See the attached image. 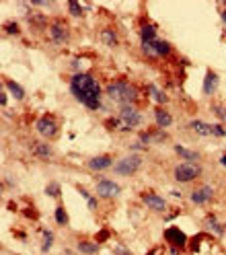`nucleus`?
Listing matches in <instances>:
<instances>
[{
  "label": "nucleus",
  "instance_id": "obj_19",
  "mask_svg": "<svg viewBox=\"0 0 226 255\" xmlns=\"http://www.w3.org/2000/svg\"><path fill=\"white\" fill-rule=\"evenodd\" d=\"M99 39L105 47H117L119 45V33H117V29L111 27V25H105L99 31Z\"/></svg>",
  "mask_w": 226,
  "mask_h": 255
},
{
  "label": "nucleus",
  "instance_id": "obj_3",
  "mask_svg": "<svg viewBox=\"0 0 226 255\" xmlns=\"http://www.w3.org/2000/svg\"><path fill=\"white\" fill-rule=\"evenodd\" d=\"M117 118L121 122V130L119 132H132L136 128L142 126L144 122V114L140 105H121L117 107Z\"/></svg>",
  "mask_w": 226,
  "mask_h": 255
},
{
  "label": "nucleus",
  "instance_id": "obj_25",
  "mask_svg": "<svg viewBox=\"0 0 226 255\" xmlns=\"http://www.w3.org/2000/svg\"><path fill=\"white\" fill-rule=\"evenodd\" d=\"M189 128H191V130L196 132L198 136H202V138L212 136V124H208V122H204V120H191V122H189Z\"/></svg>",
  "mask_w": 226,
  "mask_h": 255
},
{
  "label": "nucleus",
  "instance_id": "obj_6",
  "mask_svg": "<svg viewBox=\"0 0 226 255\" xmlns=\"http://www.w3.org/2000/svg\"><path fill=\"white\" fill-rule=\"evenodd\" d=\"M204 175V167L202 163H179L173 169V177L177 183H191L198 181Z\"/></svg>",
  "mask_w": 226,
  "mask_h": 255
},
{
  "label": "nucleus",
  "instance_id": "obj_15",
  "mask_svg": "<svg viewBox=\"0 0 226 255\" xmlns=\"http://www.w3.org/2000/svg\"><path fill=\"white\" fill-rule=\"evenodd\" d=\"M27 17V23H29V27L33 29V31H37V33H41V31H45L47 33V27H50V19H47V14L45 12H39V10H33V12H29V14H25Z\"/></svg>",
  "mask_w": 226,
  "mask_h": 255
},
{
  "label": "nucleus",
  "instance_id": "obj_17",
  "mask_svg": "<svg viewBox=\"0 0 226 255\" xmlns=\"http://www.w3.org/2000/svg\"><path fill=\"white\" fill-rule=\"evenodd\" d=\"M204 225H206V231H208V235H214V237H224V233H226V225H222V222L218 220V216L216 214H206V218H204Z\"/></svg>",
  "mask_w": 226,
  "mask_h": 255
},
{
  "label": "nucleus",
  "instance_id": "obj_43",
  "mask_svg": "<svg viewBox=\"0 0 226 255\" xmlns=\"http://www.w3.org/2000/svg\"><path fill=\"white\" fill-rule=\"evenodd\" d=\"M169 255H181V249H177V247H169Z\"/></svg>",
  "mask_w": 226,
  "mask_h": 255
},
{
  "label": "nucleus",
  "instance_id": "obj_18",
  "mask_svg": "<svg viewBox=\"0 0 226 255\" xmlns=\"http://www.w3.org/2000/svg\"><path fill=\"white\" fill-rule=\"evenodd\" d=\"M218 87H220V76H218L214 70H206L204 87H202L204 95H206V97H214L216 91H218Z\"/></svg>",
  "mask_w": 226,
  "mask_h": 255
},
{
  "label": "nucleus",
  "instance_id": "obj_13",
  "mask_svg": "<svg viewBox=\"0 0 226 255\" xmlns=\"http://www.w3.org/2000/svg\"><path fill=\"white\" fill-rule=\"evenodd\" d=\"M214 196H216V191L212 185H200L198 189H193L189 194V202L193 206H206L214 200Z\"/></svg>",
  "mask_w": 226,
  "mask_h": 255
},
{
  "label": "nucleus",
  "instance_id": "obj_10",
  "mask_svg": "<svg viewBox=\"0 0 226 255\" xmlns=\"http://www.w3.org/2000/svg\"><path fill=\"white\" fill-rule=\"evenodd\" d=\"M27 148L35 158H39V161H43V163H47V161H52L54 158V148H52V144L47 140H31L27 144Z\"/></svg>",
  "mask_w": 226,
  "mask_h": 255
},
{
  "label": "nucleus",
  "instance_id": "obj_46",
  "mask_svg": "<svg viewBox=\"0 0 226 255\" xmlns=\"http://www.w3.org/2000/svg\"><path fill=\"white\" fill-rule=\"evenodd\" d=\"M220 167H224V169H226V152L220 156Z\"/></svg>",
  "mask_w": 226,
  "mask_h": 255
},
{
  "label": "nucleus",
  "instance_id": "obj_35",
  "mask_svg": "<svg viewBox=\"0 0 226 255\" xmlns=\"http://www.w3.org/2000/svg\"><path fill=\"white\" fill-rule=\"evenodd\" d=\"M127 148H130L132 152H136V154H140V152H146V150H148V146H144V144H142V142H140V140L132 142V144H130V146H127Z\"/></svg>",
  "mask_w": 226,
  "mask_h": 255
},
{
  "label": "nucleus",
  "instance_id": "obj_36",
  "mask_svg": "<svg viewBox=\"0 0 226 255\" xmlns=\"http://www.w3.org/2000/svg\"><path fill=\"white\" fill-rule=\"evenodd\" d=\"M109 235H111V231H109V229H101V233H99V235H97V237H95V241H97V243H99V245H101V243H105V241H107V239H109Z\"/></svg>",
  "mask_w": 226,
  "mask_h": 255
},
{
  "label": "nucleus",
  "instance_id": "obj_39",
  "mask_svg": "<svg viewBox=\"0 0 226 255\" xmlns=\"http://www.w3.org/2000/svg\"><path fill=\"white\" fill-rule=\"evenodd\" d=\"M0 105H2V107L8 105V91H6V89L0 91Z\"/></svg>",
  "mask_w": 226,
  "mask_h": 255
},
{
  "label": "nucleus",
  "instance_id": "obj_21",
  "mask_svg": "<svg viewBox=\"0 0 226 255\" xmlns=\"http://www.w3.org/2000/svg\"><path fill=\"white\" fill-rule=\"evenodd\" d=\"M146 93H148V97L156 103V107H165L169 103V95L163 89H160L158 85H154V83H148L146 85Z\"/></svg>",
  "mask_w": 226,
  "mask_h": 255
},
{
  "label": "nucleus",
  "instance_id": "obj_42",
  "mask_svg": "<svg viewBox=\"0 0 226 255\" xmlns=\"http://www.w3.org/2000/svg\"><path fill=\"white\" fill-rule=\"evenodd\" d=\"M179 212H181V210H175V212H171V214H167V216H165V220H173L175 216H179Z\"/></svg>",
  "mask_w": 226,
  "mask_h": 255
},
{
  "label": "nucleus",
  "instance_id": "obj_29",
  "mask_svg": "<svg viewBox=\"0 0 226 255\" xmlns=\"http://www.w3.org/2000/svg\"><path fill=\"white\" fill-rule=\"evenodd\" d=\"M66 8H68V12H70V17H74V19H83V17H85V10H87L80 2H76V0H68Z\"/></svg>",
  "mask_w": 226,
  "mask_h": 255
},
{
  "label": "nucleus",
  "instance_id": "obj_26",
  "mask_svg": "<svg viewBox=\"0 0 226 255\" xmlns=\"http://www.w3.org/2000/svg\"><path fill=\"white\" fill-rule=\"evenodd\" d=\"M56 243V235L52 229H41V253H50Z\"/></svg>",
  "mask_w": 226,
  "mask_h": 255
},
{
  "label": "nucleus",
  "instance_id": "obj_20",
  "mask_svg": "<svg viewBox=\"0 0 226 255\" xmlns=\"http://www.w3.org/2000/svg\"><path fill=\"white\" fill-rule=\"evenodd\" d=\"M173 150L179 158H183V163H202V152L193 150V148H187L183 144H175Z\"/></svg>",
  "mask_w": 226,
  "mask_h": 255
},
{
  "label": "nucleus",
  "instance_id": "obj_1",
  "mask_svg": "<svg viewBox=\"0 0 226 255\" xmlns=\"http://www.w3.org/2000/svg\"><path fill=\"white\" fill-rule=\"evenodd\" d=\"M70 95L89 111H103L105 101H103V87L97 81V76L91 72H78L70 76L68 83Z\"/></svg>",
  "mask_w": 226,
  "mask_h": 255
},
{
  "label": "nucleus",
  "instance_id": "obj_41",
  "mask_svg": "<svg viewBox=\"0 0 226 255\" xmlns=\"http://www.w3.org/2000/svg\"><path fill=\"white\" fill-rule=\"evenodd\" d=\"M76 191H78V194L83 196L85 200H89V198H91V191H89L87 187H83V185H76Z\"/></svg>",
  "mask_w": 226,
  "mask_h": 255
},
{
  "label": "nucleus",
  "instance_id": "obj_7",
  "mask_svg": "<svg viewBox=\"0 0 226 255\" xmlns=\"http://www.w3.org/2000/svg\"><path fill=\"white\" fill-rule=\"evenodd\" d=\"M35 132L43 140H56L60 136V122L52 114H43L35 120Z\"/></svg>",
  "mask_w": 226,
  "mask_h": 255
},
{
  "label": "nucleus",
  "instance_id": "obj_33",
  "mask_svg": "<svg viewBox=\"0 0 226 255\" xmlns=\"http://www.w3.org/2000/svg\"><path fill=\"white\" fill-rule=\"evenodd\" d=\"M212 111H214V116L220 120V124L226 122V105H222V103H214V105H212Z\"/></svg>",
  "mask_w": 226,
  "mask_h": 255
},
{
  "label": "nucleus",
  "instance_id": "obj_8",
  "mask_svg": "<svg viewBox=\"0 0 226 255\" xmlns=\"http://www.w3.org/2000/svg\"><path fill=\"white\" fill-rule=\"evenodd\" d=\"M121 185L117 183V181H113V179H99L95 183V194H97V198H101V200H107V202H111V200H117L119 196H121Z\"/></svg>",
  "mask_w": 226,
  "mask_h": 255
},
{
  "label": "nucleus",
  "instance_id": "obj_47",
  "mask_svg": "<svg viewBox=\"0 0 226 255\" xmlns=\"http://www.w3.org/2000/svg\"><path fill=\"white\" fill-rule=\"evenodd\" d=\"M224 39H226V29H224Z\"/></svg>",
  "mask_w": 226,
  "mask_h": 255
},
{
  "label": "nucleus",
  "instance_id": "obj_4",
  "mask_svg": "<svg viewBox=\"0 0 226 255\" xmlns=\"http://www.w3.org/2000/svg\"><path fill=\"white\" fill-rule=\"evenodd\" d=\"M47 39H50L54 45H58V47L68 45L70 39H72V29H70L68 21L60 19V17L52 19L50 27H47Z\"/></svg>",
  "mask_w": 226,
  "mask_h": 255
},
{
  "label": "nucleus",
  "instance_id": "obj_24",
  "mask_svg": "<svg viewBox=\"0 0 226 255\" xmlns=\"http://www.w3.org/2000/svg\"><path fill=\"white\" fill-rule=\"evenodd\" d=\"M76 251L80 255H97L99 253V243L91 241V239H78L76 241Z\"/></svg>",
  "mask_w": 226,
  "mask_h": 255
},
{
  "label": "nucleus",
  "instance_id": "obj_16",
  "mask_svg": "<svg viewBox=\"0 0 226 255\" xmlns=\"http://www.w3.org/2000/svg\"><path fill=\"white\" fill-rule=\"evenodd\" d=\"M138 37H140V43H150V41H156L158 39V27L156 23H150V21H144L138 29Z\"/></svg>",
  "mask_w": 226,
  "mask_h": 255
},
{
  "label": "nucleus",
  "instance_id": "obj_9",
  "mask_svg": "<svg viewBox=\"0 0 226 255\" xmlns=\"http://www.w3.org/2000/svg\"><path fill=\"white\" fill-rule=\"evenodd\" d=\"M140 202L146 206L148 210H152L156 214H165L169 210L167 200L160 196V194H156V191H142V194H140Z\"/></svg>",
  "mask_w": 226,
  "mask_h": 255
},
{
  "label": "nucleus",
  "instance_id": "obj_2",
  "mask_svg": "<svg viewBox=\"0 0 226 255\" xmlns=\"http://www.w3.org/2000/svg\"><path fill=\"white\" fill-rule=\"evenodd\" d=\"M105 95L113 105H140L142 101V91L138 85H134L127 78H115V81L107 83L105 87Z\"/></svg>",
  "mask_w": 226,
  "mask_h": 255
},
{
  "label": "nucleus",
  "instance_id": "obj_44",
  "mask_svg": "<svg viewBox=\"0 0 226 255\" xmlns=\"http://www.w3.org/2000/svg\"><path fill=\"white\" fill-rule=\"evenodd\" d=\"M171 198H175V200H181V191L173 189V191H171Z\"/></svg>",
  "mask_w": 226,
  "mask_h": 255
},
{
  "label": "nucleus",
  "instance_id": "obj_27",
  "mask_svg": "<svg viewBox=\"0 0 226 255\" xmlns=\"http://www.w3.org/2000/svg\"><path fill=\"white\" fill-rule=\"evenodd\" d=\"M154 45H156V54H158V60H165V58H171L173 56V45L167 41V39H156L154 41Z\"/></svg>",
  "mask_w": 226,
  "mask_h": 255
},
{
  "label": "nucleus",
  "instance_id": "obj_23",
  "mask_svg": "<svg viewBox=\"0 0 226 255\" xmlns=\"http://www.w3.org/2000/svg\"><path fill=\"white\" fill-rule=\"evenodd\" d=\"M4 89L8 91V95L14 101H25V97H27V91L17 81H12V78H4Z\"/></svg>",
  "mask_w": 226,
  "mask_h": 255
},
{
  "label": "nucleus",
  "instance_id": "obj_22",
  "mask_svg": "<svg viewBox=\"0 0 226 255\" xmlns=\"http://www.w3.org/2000/svg\"><path fill=\"white\" fill-rule=\"evenodd\" d=\"M173 116L169 114V111L165 107H154V124L156 128H160V130H167V128L173 126Z\"/></svg>",
  "mask_w": 226,
  "mask_h": 255
},
{
  "label": "nucleus",
  "instance_id": "obj_28",
  "mask_svg": "<svg viewBox=\"0 0 226 255\" xmlns=\"http://www.w3.org/2000/svg\"><path fill=\"white\" fill-rule=\"evenodd\" d=\"M54 220H56V225L60 229H66L70 225V216L66 212V208L64 206H56V210H54Z\"/></svg>",
  "mask_w": 226,
  "mask_h": 255
},
{
  "label": "nucleus",
  "instance_id": "obj_5",
  "mask_svg": "<svg viewBox=\"0 0 226 255\" xmlns=\"http://www.w3.org/2000/svg\"><path fill=\"white\" fill-rule=\"evenodd\" d=\"M142 167H144V158L136 152H130L123 158H119L111 171H113V175H117V177H134Z\"/></svg>",
  "mask_w": 226,
  "mask_h": 255
},
{
  "label": "nucleus",
  "instance_id": "obj_14",
  "mask_svg": "<svg viewBox=\"0 0 226 255\" xmlns=\"http://www.w3.org/2000/svg\"><path fill=\"white\" fill-rule=\"evenodd\" d=\"M113 165H115V161H113L111 154H97L93 158H89L87 161V167L95 173H103V171H109L113 169Z\"/></svg>",
  "mask_w": 226,
  "mask_h": 255
},
{
  "label": "nucleus",
  "instance_id": "obj_34",
  "mask_svg": "<svg viewBox=\"0 0 226 255\" xmlns=\"http://www.w3.org/2000/svg\"><path fill=\"white\" fill-rule=\"evenodd\" d=\"M212 136H214V138H226V128H224V124H212Z\"/></svg>",
  "mask_w": 226,
  "mask_h": 255
},
{
  "label": "nucleus",
  "instance_id": "obj_11",
  "mask_svg": "<svg viewBox=\"0 0 226 255\" xmlns=\"http://www.w3.org/2000/svg\"><path fill=\"white\" fill-rule=\"evenodd\" d=\"M165 243L169 245V247H177V249H185L187 245H189V239H187V235L179 229V227H169L167 231H165Z\"/></svg>",
  "mask_w": 226,
  "mask_h": 255
},
{
  "label": "nucleus",
  "instance_id": "obj_40",
  "mask_svg": "<svg viewBox=\"0 0 226 255\" xmlns=\"http://www.w3.org/2000/svg\"><path fill=\"white\" fill-rule=\"evenodd\" d=\"M163 253H165V247H160V245H156V247L146 251V255H163Z\"/></svg>",
  "mask_w": 226,
  "mask_h": 255
},
{
  "label": "nucleus",
  "instance_id": "obj_45",
  "mask_svg": "<svg viewBox=\"0 0 226 255\" xmlns=\"http://www.w3.org/2000/svg\"><path fill=\"white\" fill-rule=\"evenodd\" d=\"M220 19H222V23H224V29H226V8H222V12H220Z\"/></svg>",
  "mask_w": 226,
  "mask_h": 255
},
{
  "label": "nucleus",
  "instance_id": "obj_32",
  "mask_svg": "<svg viewBox=\"0 0 226 255\" xmlns=\"http://www.w3.org/2000/svg\"><path fill=\"white\" fill-rule=\"evenodd\" d=\"M2 31L4 35H10V37H19L21 35V25L17 21H4L2 25Z\"/></svg>",
  "mask_w": 226,
  "mask_h": 255
},
{
  "label": "nucleus",
  "instance_id": "obj_48",
  "mask_svg": "<svg viewBox=\"0 0 226 255\" xmlns=\"http://www.w3.org/2000/svg\"><path fill=\"white\" fill-rule=\"evenodd\" d=\"M224 8H226V0H224Z\"/></svg>",
  "mask_w": 226,
  "mask_h": 255
},
{
  "label": "nucleus",
  "instance_id": "obj_12",
  "mask_svg": "<svg viewBox=\"0 0 226 255\" xmlns=\"http://www.w3.org/2000/svg\"><path fill=\"white\" fill-rule=\"evenodd\" d=\"M138 140L142 142L144 146H152V144H165V142L169 140V132L160 130V128H152V130L140 132V134H138Z\"/></svg>",
  "mask_w": 226,
  "mask_h": 255
},
{
  "label": "nucleus",
  "instance_id": "obj_38",
  "mask_svg": "<svg viewBox=\"0 0 226 255\" xmlns=\"http://www.w3.org/2000/svg\"><path fill=\"white\" fill-rule=\"evenodd\" d=\"M113 255H134L127 247H123V245H115L113 247Z\"/></svg>",
  "mask_w": 226,
  "mask_h": 255
},
{
  "label": "nucleus",
  "instance_id": "obj_31",
  "mask_svg": "<svg viewBox=\"0 0 226 255\" xmlns=\"http://www.w3.org/2000/svg\"><path fill=\"white\" fill-rule=\"evenodd\" d=\"M43 191H45V196L52 198V200H60V198H62V185H60L58 181H50V183L45 185Z\"/></svg>",
  "mask_w": 226,
  "mask_h": 255
},
{
  "label": "nucleus",
  "instance_id": "obj_37",
  "mask_svg": "<svg viewBox=\"0 0 226 255\" xmlns=\"http://www.w3.org/2000/svg\"><path fill=\"white\" fill-rule=\"evenodd\" d=\"M87 206H89V210H91V212H97V210H99V200H97V198L91 194V198L87 200Z\"/></svg>",
  "mask_w": 226,
  "mask_h": 255
},
{
  "label": "nucleus",
  "instance_id": "obj_30",
  "mask_svg": "<svg viewBox=\"0 0 226 255\" xmlns=\"http://www.w3.org/2000/svg\"><path fill=\"white\" fill-rule=\"evenodd\" d=\"M140 52H142V56L146 58V60H152V62H156V60H158V54H156V45H154V41H150V43H140Z\"/></svg>",
  "mask_w": 226,
  "mask_h": 255
}]
</instances>
